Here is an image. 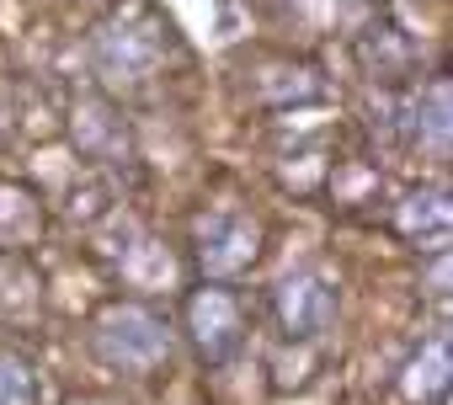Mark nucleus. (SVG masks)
<instances>
[{
  "mask_svg": "<svg viewBox=\"0 0 453 405\" xmlns=\"http://www.w3.org/2000/svg\"><path fill=\"white\" fill-rule=\"evenodd\" d=\"M171 54V27L150 11V6H128L118 17H107L91 38V65L102 80L112 86H139L150 80Z\"/></svg>",
  "mask_w": 453,
  "mask_h": 405,
  "instance_id": "obj_1",
  "label": "nucleus"
},
{
  "mask_svg": "<svg viewBox=\"0 0 453 405\" xmlns=\"http://www.w3.org/2000/svg\"><path fill=\"white\" fill-rule=\"evenodd\" d=\"M91 352L118 373H150L171 357V325L144 304H112L91 325Z\"/></svg>",
  "mask_w": 453,
  "mask_h": 405,
  "instance_id": "obj_2",
  "label": "nucleus"
},
{
  "mask_svg": "<svg viewBox=\"0 0 453 405\" xmlns=\"http://www.w3.org/2000/svg\"><path fill=\"white\" fill-rule=\"evenodd\" d=\"M273 304H278L283 331H288L294 341H310V336H326V331L336 325V315H342V288H336V278L304 267V272H288V278L278 283Z\"/></svg>",
  "mask_w": 453,
  "mask_h": 405,
  "instance_id": "obj_3",
  "label": "nucleus"
},
{
  "mask_svg": "<svg viewBox=\"0 0 453 405\" xmlns=\"http://www.w3.org/2000/svg\"><path fill=\"white\" fill-rule=\"evenodd\" d=\"M262 256V225L246 214H208L197 225V267L224 283V278H241L251 262Z\"/></svg>",
  "mask_w": 453,
  "mask_h": 405,
  "instance_id": "obj_4",
  "label": "nucleus"
},
{
  "mask_svg": "<svg viewBox=\"0 0 453 405\" xmlns=\"http://www.w3.org/2000/svg\"><path fill=\"white\" fill-rule=\"evenodd\" d=\"M187 331H192V347H197L203 363H230V357L241 352V336H246V320H241L235 294H224V288L192 294V304H187Z\"/></svg>",
  "mask_w": 453,
  "mask_h": 405,
  "instance_id": "obj_5",
  "label": "nucleus"
},
{
  "mask_svg": "<svg viewBox=\"0 0 453 405\" xmlns=\"http://www.w3.org/2000/svg\"><path fill=\"white\" fill-rule=\"evenodd\" d=\"M395 225H400V235H405V241H416V246H426V251H442V246H448V225H453L448 192H437V187L411 192V197L400 202Z\"/></svg>",
  "mask_w": 453,
  "mask_h": 405,
  "instance_id": "obj_6",
  "label": "nucleus"
},
{
  "mask_svg": "<svg viewBox=\"0 0 453 405\" xmlns=\"http://www.w3.org/2000/svg\"><path fill=\"white\" fill-rule=\"evenodd\" d=\"M75 144H81V155H91V160H118V155L128 149V128H123V118H118L107 102L86 96V102L75 107Z\"/></svg>",
  "mask_w": 453,
  "mask_h": 405,
  "instance_id": "obj_7",
  "label": "nucleus"
},
{
  "mask_svg": "<svg viewBox=\"0 0 453 405\" xmlns=\"http://www.w3.org/2000/svg\"><path fill=\"white\" fill-rule=\"evenodd\" d=\"M400 134L411 144H426V149H448V80H432L426 91H416L405 102V118H400Z\"/></svg>",
  "mask_w": 453,
  "mask_h": 405,
  "instance_id": "obj_8",
  "label": "nucleus"
},
{
  "mask_svg": "<svg viewBox=\"0 0 453 405\" xmlns=\"http://www.w3.org/2000/svg\"><path fill=\"white\" fill-rule=\"evenodd\" d=\"M43 230V209L27 187H0V246H27Z\"/></svg>",
  "mask_w": 453,
  "mask_h": 405,
  "instance_id": "obj_9",
  "label": "nucleus"
},
{
  "mask_svg": "<svg viewBox=\"0 0 453 405\" xmlns=\"http://www.w3.org/2000/svg\"><path fill=\"white\" fill-rule=\"evenodd\" d=\"M405 394L411 400H437L442 389H448V341L442 336H432L411 363H405Z\"/></svg>",
  "mask_w": 453,
  "mask_h": 405,
  "instance_id": "obj_10",
  "label": "nucleus"
},
{
  "mask_svg": "<svg viewBox=\"0 0 453 405\" xmlns=\"http://www.w3.org/2000/svg\"><path fill=\"white\" fill-rule=\"evenodd\" d=\"M357 54H363V65L373 70V75H400V70H411V59H416V43H405L395 27H368L363 33V43H357Z\"/></svg>",
  "mask_w": 453,
  "mask_h": 405,
  "instance_id": "obj_11",
  "label": "nucleus"
},
{
  "mask_svg": "<svg viewBox=\"0 0 453 405\" xmlns=\"http://www.w3.org/2000/svg\"><path fill=\"white\" fill-rule=\"evenodd\" d=\"M0 405H38V373L12 352H0Z\"/></svg>",
  "mask_w": 453,
  "mask_h": 405,
  "instance_id": "obj_12",
  "label": "nucleus"
},
{
  "mask_svg": "<svg viewBox=\"0 0 453 405\" xmlns=\"http://www.w3.org/2000/svg\"><path fill=\"white\" fill-rule=\"evenodd\" d=\"M75 405H96V400H75Z\"/></svg>",
  "mask_w": 453,
  "mask_h": 405,
  "instance_id": "obj_13",
  "label": "nucleus"
}]
</instances>
